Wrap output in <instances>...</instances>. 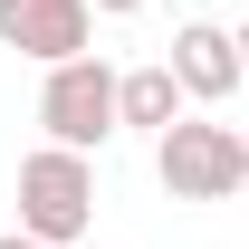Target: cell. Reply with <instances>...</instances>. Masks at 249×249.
Here are the masks:
<instances>
[{
	"instance_id": "cell-1",
	"label": "cell",
	"mask_w": 249,
	"mask_h": 249,
	"mask_svg": "<svg viewBox=\"0 0 249 249\" xmlns=\"http://www.w3.org/2000/svg\"><path fill=\"white\" fill-rule=\"evenodd\" d=\"M154 173L173 201H230L249 182V134L211 115H173V124H154Z\"/></svg>"
},
{
	"instance_id": "cell-2",
	"label": "cell",
	"mask_w": 249,
	"mask_h": 249,
	"mask_svg": "<svg viewBox=\"0 0 249 249\" xmlns=\"http://www.w3.org/2000/svg\"><path fill=\"white\" fill-rule=\"evenodd\" d=\"M19 230H29L38 249H67L96 230V163L67 154V144H38L29 163H19Z\"/></svg>"
},
{
	"instance_id": "cell-3",
	"label": "cell",
	"mask_w": 249,
	"mask_h": 249,
	"mask_svg": "<svg viewBox=\"0 0 249 249\" xmlns=\"http://www.w3.org/2000/svg\"><path fill=\"white\" fill-rule=\"evenodd\" d=\"M38 124H48V144H67V154H106L115 144V67L96 58V48L58 58L48 87H38Z\"/></svg>"
},
{
	"instance_id": "cell-4",
	"label": "cell",
	"mask_w": 249,
	"mask_h": 249,
	"mask_svg": "<svg viewBox=\"0 0 249 249\" xmlns=\"http://www.w3.org/2000/svg\"><path fill=\"white\" fill-rule=\"evenodd\" d=\"M0 48L58 67V58H77V48H96V10L87 0H0Z\"/></svg>"
},
{
	"instance_id": "cell-5",
	"label": "cell",
	"mask_w": 249,
	"mask_h": 249,
	"mask_svg": "<svg viewBox=\"0 0 249 249\" xmlns=\"http://www.w3.org/2000/svg\"><path fill=\"white\" fill-rule=\"evenodd\" d=\"M163 67H173L182 106H230V96H240V38L220 29V19H182Z\"/></svg>"
},
{
	"instance_id": "cell-6",
	"label": "cell",
	"mask_w": 249,
	"mask_h": 249,
	"mask_svg": "<svg viewBox=\"0 0 249 249\" xmlns=\"http://www.w3.org/2000/svg\"><path fill=\"white\" fill-rule=\"evenodd\" d=\"M182 115V87H173V67H124L115 77V124H144V134H154V124H173Z\"/></svg>"
},
{
	"instance_id": "cell-7",
	"label": "cell",
	"mask_w": 249,
	"mask_h": 249,
	"mask_svg": "<svg viewBox=\"0 0 249 249\" xmlns=\"http://www.w3.org/2000/svg\"><path fill=\"white\" fill-rule=\"evenodd\" d=\"M87 10H106V19H134V10H154V0H87Z\"/></svg>"
},
{
	"instance_id": "cell-8",
	"label": "cell",
	"mask_w": 249,
	"mask_h": 249,
	"mask_svg": "<svg viewBox=\"0 0 249 249\" xmlns=\"http://www.w3.org/2000/svg\"><path fill=\"white\" fill-rule=\"evenodd\" d=\"M0 249H38V240H29V230H0Z\"/></svg>"
}]
</instances>
